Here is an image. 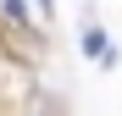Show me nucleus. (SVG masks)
<instances>
[{
  "label": "nucleus",
  "mask_w": 122,
  "mask_h": 116,
  "mask_svg": "<svg viewBox=\"0 0 122 116\" xmlns=\"http://www.w3.org/2000/svg\"><path fill=\"white\" fill-rule=\"evenodd\" d=\"M83 55H111V50H106V33H100V22L83 28Z\"/></svg>",
  "instance_id": "obj_1"
}]
</instances>
